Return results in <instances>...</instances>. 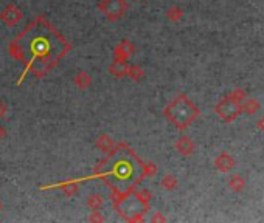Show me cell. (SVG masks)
<instances>
[{
    "label": "cell",
    "mask_w": 264,
    "mask_h": 223,
    "mask_svg": "<svg viewBox=\"0 0 264 223\" xmlns=\"http://www.w3.org/2000/svg\"><path fill=\"white\" fill-rule=\"evenodd\" d=\"M22 19V13L16 6H8L2 14V20L6 22L8 25H14Z\"/></svg>",
    "instance_id": "5b68a950"
},
{
    "label": "cell",
    "mask_w": 264,
    "mask_h": 223,
    "mask_svg": "<svg viewBox=\"0 0 264 223\" xmlns=\"http://www.w3.org/2000/svg\"><path fill=\"white\" fill-rule=\"evenodd\" d=\"M68 50L64 37L42 17L31 22L11 44V55L25 64V73L33 72L36 76L49 72Z\"/></svg>",
    "instance_id": "6da1fadb"
},
{
    "label": "cell",
    "mask_w": 264,
    "mask_h": 223,
    "mask_svg": "<svg viewBox=\"0 0 264 223\" xmlns=\"http://www.w3.org/2000/svg\"><path fill=\"white\" fill-rule=\"evenodd\" d=\"M95 174L104 180L116 197H120L134 191L137 184L145 178L146 166L131 148L120 144L104 161H101L95 169Z\"/></svg>",
    "instance_id": "7a4b0ae2"
},
{
    "label": "cell",
    "mask_w": 264,
    "mask_h": 223,
    "mask_svg": "<svg viewBox=\"0 0 264 223\" xmlns=\"http://www.w3.org/2000/svg\"><path fill=\"white\" fill-rule=\"evenodd\" d=\"M115 208L123 217H126L129 220H137L142 219V215L145 214L146 205H145V198L140 197L137 192L131 191L128 194L116 197Z\"/></svg>",
    "instance_id": "3957f363"
},
{
    "label": "cell",
    "mask_w": 264,
    "mask_h": 223,
    "mask_svg": "<svg viewBox=\"0 0 264 223\" xmlns=\"http://www.w3.org/2000/svg\"><path fill=\"white\" fill-rule=\"evenodd\" d=\"M99 8L103 10L107 16L118 17L128 10V6H126V3L123 2V0H104V3L99 5Z\"/></svg>",
    "instance_id": "277c9868"
}]
</instances>
